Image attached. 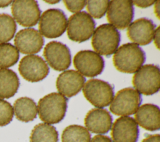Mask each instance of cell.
Wrapping results in <instances>:
<instances>
[{
  "label": "cell",
  "mask_w": 160,
  "mask_h": 142,
  "mask_svg": "<svg viewBox=\"0 0 160 142\" xmlns=\"http://www.w3.org/2000/svg\"><path fill=\"white\" fill-rule=\"evenodd\" d=\"M112 61L114 66L119 71L134 73L144 63L146 54L138 45L128 43L117 49Z\"/></svg>",
  "instance_id": "1"
},
{
  "label": "cell",
  "mask_w": 160,
  "mask_h": 142,
  "mask_svg": "<svg viewBox=\"0 0 160 142\" xmlns=\"http://www.w3.org/2000/svg\"><path fill=\"white\" fill-rule=\"evenodd\" d=\"M68 106V98L60 93H51L38 102V113L41 121L47 124H56L63 119Z\"/></svg>",
  "instance_id": "2"
},
{
  "label": "cell",
  "mask_w": 160,
  "mask_h": 142,
  "mask_svg": "<svg viewBox=\"0 0 160 142\" xmlns=\"http://www.w3.org/2000/svg\"><path fill=\"white\" fill-rule=\"evenodd\" d=\"M121 41L118 30L110 24L99 26L94 31L91 44L99 55L109 56L117 50Z\"/></svg>",
  "instance_id": "3"
},
{
  "label": "cell",
  "mask_w": 160,
  "mask_h": 142,
  "mask_svg": "<svg viewBox=\"0 0 160 142\" xmlns=\"http://www.w3.org/2000/svg\"><path fill=\"white\" fill-rule=\"evenodd\" d=\"M132 83L140 94L149 96L158 93L160 87L159 66L153 64L142 66L134 73Z\"/></svg>",
  "instance_id": "4"
},
{
  "label": "cell",
  "mask_w": 160,
  "mask_h": 142,
  "mask_svg": "<svg viewBox=\"0 0 160 142\" xmlns=\"http://www.w3.org/2000/svg\"><path fill=\"white\" fill-rule=\"evenodd\" d=\"M82 93L91 104L99 108L109 105L114 98V89L111 84L98 79H90L85 83Z\"/></svg>",
  "instance_id": "5"
},
{
  "label": "cell",
  "mask_w": 160,
  "mask_h": 142,
  "mask_svg": "<svg viewBox=\"0 0 160 142\" xmlns=\"http://www.w3.org/2000/svg\"><path fill=\"white\" fill-rule=\"evenodd\" d=\"M142 101L141 94L132 88H123L114 96L109 109L117 116H128L134 114Z\"/></svg>",
  "instance_id": "6"
},
{
  "label": "cell",
  "mask_w": 160,
  "mask_h": 142,
  "mask_svg": "<svg viewBox=\"0 0 160 142\" xmlns=\"http://www.w3.org/2000/svg\"><path fill=\"white\" fill-rule=\"evenodd\" d=\"M95 26L93 18L86 11L74 13L68 21V36L73 41L84 42L92 36Z\"/></svg>",
  "instance_id": "7"
},
{
  "label": "cell",
  "mask_w": 160,
  "mask_h": 142,
  "mask_svg": "<svg viewBox=\"0 0 160 142\" xmlns=\"http://www.w3.org/2000/svg\"><path fill=\"white\" fill-rule=\"evenodd\" d=\"M68 19L64 13L59 9L45 11L40 18L39 30L41 35L47 38H56L66 31Z\"/></svg>",
  "instance_id": "8"
},
{
  "label": "cell",
  "mask_w": 160,
  "mask_h": 142,
  "mask_svg": "<svg viewBox=\"0 0 160 142\" xmlns=\"http://www.w3.org/2000/svg\"><path fill=\"white\" fill-rule=\"evenodd\" d=\"M75 68L86 77L93 78L100 74L104 68L102 57L91 50H82L76 53L73 59Z\"/></svg>",
  "instance_id": "9"
},
{
  "label": "cell",
  "mask_w": 160,
  "mask_h": 142,
  "mask_svg": "<svg viewBox=\"0 0 160 142\" xmlns=\"http://www.w3.org/2000/svg\"><path fill=\"white\" fill-rule=\"evenodd\" d=\"M18 70L24 79L31 83L44 79L49 72L46 62L41 56L35 54L23 57L19 63Z\"/></svg>",
  "instance_id": "10"
},
{
  "label": "cell",
  "mask_w": 160,
  "mask_h": 142,
  "mask_svg": "<svg viewBox=\"0 0 160 142\" xmlns=\"http://www.w3.org/2000/svg\"><path fill=\"white\" fill-rule=\"evenodd\" d=\"M134 16L132 1L113 0L109 1L107 10V19L114 28L124 29L129 26Z\"/></svg>",
  "instance_id": "11"
},
{
  "label": "cell",
  "mask_w": 160,
  "mask_h": 142,
  "mask_svg": "<svg viewBox=\"0 0 160 142\" xmlns=\"http://www.w3.org/2000/svg\"><path fill=\"white\" fill-rule=\"evenodd\" d=\"M11 12L18 23L24 27L35 26L41 15V10L38 2L34 0L12 1Z\"/></svg>",
  "instance_id": "12"
},
{
  "label": "cell",
  "mask_w": 160,
  "mask_h": 142,
  "mask_svg": "<svg viewBox=\"0 0 160 142\" xmlns=\"http://www.w3.org/2000/svg\"><path fill=\"white\" fill-rule=\"evenodd\" d=\"M43 55L49 65L56 71H64L68 69L71 63L69 49L59 41L48 43L44 48Z\"/></svg>",
  "instance_id": "13"
},
{
  "label": "cell",
  "mask_w": 160,
  "mask_h": 142,
  "mask_svg": "<svg viewBox=\"0 0 160 142\" xmlns=\"http://www.w3.org/2000/svg\"><path fill=\"white\" fill-rule=\"evenodd\" d=\"M111 135L112 142H137L138 125L132 117H119L112 124Z\"/></svg>",
  "instance_id": "14"
},
{
  "label": "cell",
  "mask_w": 160,
  "mask_h": 142,
  "mask_svg": "<svg viewBox=\"0 0 160 142\" xmlns=\"http://www.w3.org/2000/svg\"><path fill=\"white\" fill-rule=\"evenodd\" d=\"M14 44L22 54H34L41 51L44 45V38L39 31L34 28L20 30L14 38Z\"/></svg>",
  "instance_id": "15"
},
{
  "label": "cell",
  "mask_w": 160,
  "mask_h": 142,
  "mask_svg": "<svg viewBox=\"0 0 160 142\" xmlns=\"http://www.w3.org/2000/svg\"><path fill=\"white\" fill-rule=\"evenodd\" d=\"M155 28L152 20L146 18H141L129 25L127 35L134 44L145 46L152 41Z\"/></svg>",
  "instance_id": "16"
},
{
  "label": "cell",
  "mask_w": 160,
  "mask_h": 142,
  "mask_svg": "<svg viewBox=\"0 0 160 142\" xmlns=\"http://www.w3.org/2000/svg\"><path fill=\"white\" fill-rule=\"evenodd\" d=\"M85 78L78 71L70 69L61 73L56 80V88L59 93L67 98L76 95L82 88Z\"/></svg>",
  "instance_id": "17"
},
{
  "label": "cell",
  "mask_w": 160,
  "mask_h": 142,
  "mask_svg": "<svg viewBox=\"0 0 160 142\" xmlns=\"http://www.w3.org/2000/svg\"><path fill=\"white\" fill-rule=\"evenodd\" d=\"M84 124L88 131L99 134H104L111 129L112 118L108 110L94 108L86 114Z\"/></svg>",
  "instance_id": "18"
},
{
  "label": "cell",
  "mask_w": 160,
  "mask_h": 142,
  "mask_svg": "<svg viewBox=\"0 0 160 142\" xmlns=\"http://www.w3.org/2000/svg\"><path fill=\"white\" fill-rule=\"evenodd\" d=\"M138 125L142 128L154 131L160 128V111L157 105L147 103L138 108L134 115Z\"/></svg>",
  "instance_id": "19"
},
{
  "label": "cell",
  "mask_w": 160,
  "mask_h": 142,
  "mask_svg": "<svg viewBox=\"0 0 160 142\" xmlns=\"http://www.w3.org/2000/svg\"><path fill=\"white\" fill-rule=\"evenodd\" d=\"M13 110L16 118L25 123L33 121L38 114L36 103L33 99L28 97L17 99L14 103Z\"/></svg>",
  "instance_id": "20"
},
{
  "label": "cell",
  "mask_w": 160,
  "mask_h": 142,
  "mask_svg": "<svg viewBox=\"0 0 160 142\" xmlns=\"http://www.w3.org/2000/svg\"><path fill=\"white\" fill-rule=\"evenodd\" d=\"M19 79L17 74L10 69H0V98H10L18 91Z\"/></svg>",
  "instance_id": "21"
},
{
  "label": "cell",
  "mask_w": 160,
  "mask_h": 142,
  "mask_svg": "<svg viewBox=\"0 0 160 142\" xmlns=\"http://www.w3.org/2000/svg\"><path fill=\"white\" fill-rule=\"evenodd\" d=\"M30 142H58V132L49 124L39 123L31 131Z\"/></svg>",
  "instance_id": "22"
},
{
  "label": "cell",
  "mask_w": 160,
  "mask_h": 142,
  "mask_svg": "<svg viewBox=\"0 0 160 142\" xmlns=\"http://www.w3.org/2000/svg\"><path fill=\"white\" fill-rule=\"evenodd\" d=\"M91 134L86 128L72 124L67 126L61 135L62 142H91Z\"/></svg>",
  "instance_id": "23"
},
{
  "label": "cell",
  "mask_w": 160,
  "mask_h": 142,
  "mask_svg": "<svg viewBox=\"0 0 160 142\" xmlns=\"http://www.w3.org/2000/svg\"><path fill=\"white\" fill-rule=\"evenodd\" d=\"M19 58V51L14 46L10 43H0V69L12 66Z\"/></svg>",
  "instance_id": "24"
},
{
  "label": "cell",
  "mask_w": 160,
  "mask_h": 142,
  "mask_svg": "<svg viewBox=\"0 0 160 142\" xmlns=\"http://www.w3.org/2000/svg\"><path fill=\"white\" fill-rule=\"evenodd\" d=\"M16 23L9 14H0V43L9 41L16 31Z\"/></svg>",
  "instance_id": "25"
},
{
  "label": "cell",
  "mask_w": 160,
  "mask_h": 142,
  "mask_svg": "<svg viewBox=\"0 0 160 142\" xmlns=\"http://www.w3.org/2000/svg\"><path fill=\"white\" fill-rule=\"evenodd\" d=\"M87 10L89 14L92 18L100 19L104 16L107 12L109 1H87Z\"/></svg>",
  "instance_id": "26"
},
{
  "label": "cell",
  "mask_w": 160,
  "mask_h": 142,
  "mask_svg": "<svg viewBox=\"0 0 160 142\" xmlns=\"http://www.w3.org/2000/svg\"><path fill=\"white\" fill-rule=\"evenodd\" d=\"M14 116L12 105L8 101L0 99V126H4L11 123Z\"/></svg>",
  "instance_id": "27"
},
{
  "label": "cell",
  "mask_w": 160,
  "mask_h": 142,
  "mask_svg": "<svg viewBox=\"0 0 160 142\" xmlns=\"http://www.w3.org/2000/svg\"><path fill=\"white\" fill-rule=\"evenodd\" d=\"M66 8L71 13H77L80 12L85 6L86 5L87 1L79 0V1H63Z\"/></svg>",
  "instance_id": "28"
},
{
  "label": "cell",
  "mask_w": 160,
  "mask_h": 142,
  "mask_svg": "<svg viewBox=\"0 0 160 142\" xmlns=\"http://www.w3.org/2000/svg\"><path fill=\"white\" fill-rule=\"evenodd\" d=\"M155 1H132V3L133 5H136L138 7L141 8H146L148 7H149L152 6L153 4H154Z\"/></svg>",
  "instance_id": "29"
},
{
  "label": "cell",
  "mask_w": 160,
  "mask_h": 142,
  "mask_svg": "<svg viewBox=\"0 0 160 142\" xmlns=\"http://www.w3.org/2000/svg\"><path fill=\"white\" fill-rule=\"evenodd\" d=\"M91 142H112V140L107 136L98 134L94 136L92 139H91Z\"/></svg>",
  "instance_id": "30"
},
{
  "label": "cell",
  "mask_w": 160,
  "mask_h": 142,
  "mask_svg": "<svg viewBox=\"0 0 160 142\" xmlns=\"http://www.w3.org/2000/svg\"><path fill=\"white\" fill-rule=\"evenodd\" d=\"M141 142H160V135L159 134L148 135Z\"/></svg>",
  "instance_id": "31"
},
{
  "label": "cell",
  "mask_w": 160,
  "mask_h": 142,
  "mask_svg": "<svg viewBox=\"0 0 160 142\" xmlns=\"http://www.w3.org/2000/svg\"><path fill=\"white\" fill-rule=\"evenodd\" d=\"M159 33H160V27L158 26L154 31V34L153 37L154 44L158 49H159Z\"/></svg>",
  "instance_id": "32"
},
{
  "label": "cell",
  "mask_w": 160,
  "mask_h": 142,
  "mask_svg": "<svg viewBox=\"0 0 160 142\" xmlns=\"http://www.w3.org/2000/svg\"><path fill=\"white\" fill-rule=\"evenodd\" d=\"M154 4V13L156 17L160 19V1H155Z\"/></svg>",
  "instance_id": "33"
},
{
  "label": "cell",
  "mask_w": 160,
  "mask_h": 142,
  "mask_svg": "<svg viewBox=\"0 0 160 142\" xmlns=\"http://www.w3.org/2000/svg\"><path fill=\"white\" fill-rule=\"evenodd\" d=\"M12 3V1H8V0L3 1V0H1L0 1V8H6V7L8 6Z\"/></svg>",
  "instance_id": "34"
},
{
  "label": "cell",
  "mask_w": 160,
  "mask_h": 142,
  "mask_svg": "<svg viewBox=\"0 0 160 142\" xmlns=\"http://www.w3.org/2000/svg\"><path fill=\"white\" fill-rule=\"evenodd\" d=\"M44 2L48 3V4H56L58 3L59 2V1H44Z\"/></svg>",
  "instance_id": "35"
}]
</instances>
